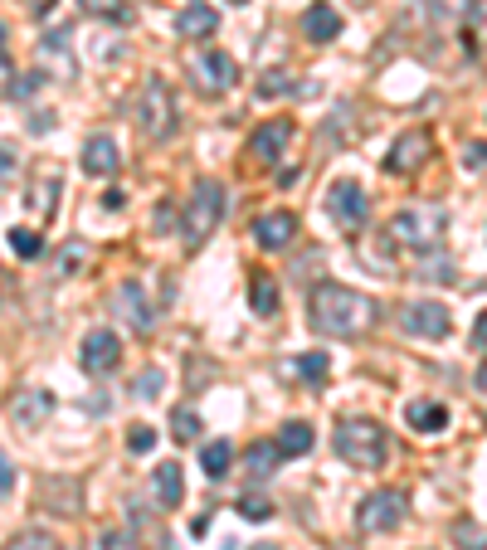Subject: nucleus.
<instances>
[{
  "mask_svg": "<svg viewBox=\"0 0 487 550\" xmlns=\"http://www.w3.org/2000/svg\"><path fill=\"white\" fill-rule=\"evenodd\" d=\"M405 424L419 429V434H439V429H449V404L439 400H410L405 404Z\"/></svg>",
  "mask_w": 487,
  "mask_h": 550,
  "instance_id": "6ab92c4d",
  "label": "nucleus"
},
{
  "mask_svg": "<svg viewBox=\"0 0 487 550\" xmlns=\"http://www.w3.org/2000/svg\"><path fill=\"white\" fill-rule=\"evenodd\" d=\"M151 492H156L161 507H176V502L186 497V473H181V463H161V468L151 473Z\"/></svg>",
  "mask_w": 487,
  "mask_h": 550,
  "instance_id": "aec40b11",
  "label": "nucleus"
},
{
  "mask_svg": "<svg viewBox=\"0 0 487 550\" xmlns=\"http://www.w3.org/2000/svg\"><path fill=\"white\" fill-rule=\"evenodd\" d=\"M288 142H293V122H288V117H273V122L254 127V137H249V156H254L259 166H278L283 151H288Z\"/></svg>",
  "mask_w": 487,
  "mask_h": 550,
  "instance_id": "ddd939ff",
  "label": "nucleus"
},
{
  "mask_svg": "<svg viewBox=\"0 0 487 550\" xmlns=\"http://www.w3.org/2000/svg\"><path fill=\"white\" fill-rule=\"evenodd\" d=\"M434 156V137L424 132V127H414V132H405L395 147H390V156H385V171L390 176H414L424 161Z\"/></svg>",
  "mask_w": 487,
  "mask_h": 550,
  "instance_id": "9b49d317",
  "label": "nucleus"
},
{
  "mask_svg": "<svg viewBox=\"0 0 487 550\" xmlns=\"http://www.w3.org/2000/svg\"><path fill=\"white\" fill-rule=\"evenodd\" d=\"M263 550H273V546H263Z\"/></svg>",
  "mask_w": 487,
  "mask_h": 550,
  "instance_id": "3c124183",
  "label": "nucleus"
},
{
  "mask_svg": "<svg viewBox=\"0 0 487 550\" xmlns=\"http://www.w3.org/2000/svg\"><path fill=\"white\" fill-rule=\"evenodd\" d=\"M161 385H166V375H161V370H142V380L132 385V395H142V400H156V395H161Z\"/></svg>",
  "mask_w": 487,
  "mask_h": 550,
  "instance_id": "4c0bfd02",
  "label": "nucleus"
},
{
  "mask_svg": "<svg viewBox=\"0 0 487 550\" xmlns=\"http://www.w3.org/2000/svg\"><path fill=\"white\" fill-rule=\"evenodd\" d=\"M190 78H195L200 93L220 98V93H229L239 83V64L229 59L225 49H200V54H190Z\"/></svg>",
  "mask_w": 487,
  "mask_h": 550,
  "instance_id": "0eeeda50",
  "label": "nucleus"
},
{
  "mask_svg": "<svg viewBox=\"0 0 487 550\" xmlns=\"http://www.w3.org/2000/svg\"><path fill=\"white\" fill-rule=\"evenodd\" d=\"M200 429H205V424H200V414H195L190 404L171 409V439H176V443H195V439H200Z\"/></svg>",
  "mask_w": 487,
  "mask_h": 550,
  "instance_id": "c756f323",
  "label": "nucleus"
},
{
  "mask_svg": "<svg viewBox=\"0 0 487 550\" xmlns=\"http://www.w3.org/2000/svg\"><path fill=\"white\" fill-rule=\"evenodd\" d=\"M225 220V185L220 181H195L186 210H181V234H186V249H200Z\"/></svg>",
  "mask_w": 487,
  "mask_h": 550,
  "instance_id": "39448f33",
  "label": "nucleus"
},
{
  "mask_svg": "<svg viewBox=\"0 0 487 550\" xmlns=\"http://www.w3.org/2000/svg\"><path fill=\"white\" fill-rule=\"evenodd\" d=\"M468 25H473V35L487 39V0H468V15H463Z\"/></svg>",
  "mask_w": 487,
  "mask_h": 550,
  "instance_id": "ea45409f",
  "label": "nucleus"
},
{
  "mask_svg": "<svg viewBox=\"0 0 487 550\" xmlns=\"http://www.w3.org/2000/svg\"><path fill=\"white\" fill-rule=\"evenodd\" d=\"M468 15V0H434V25H458Z\"/></svg>",
  "mask_w": 487,
  "mask_h": 550,
  "instance_id": "c9c22d12",
  "label": "nucleus"
},
{
  "mask_svg": "<svg viewBox=\"0 0 487 550\" xmlns=\"http://www.w3.org/2000/svg\"><path fill=\"white\" fill-rule=\"evenodd\" d=\"M327 215L341 224V229H361V224L371 220V195L361 190L356 181H337L332 190H327Z\"/></svg>",
  "mask_w": 487,
  "mask_h": 550,
  "instance_id": "6e6552de",
  "label": "nucleus"
},
{
  "mask_svg": "<svg viewBox=\"0 0 487 550\" xmlns=\"http://www.w3.org/2000/svg\"><path fill=\"white\" fill-rule=\"evenodd\" d=\"M453 317L444 302H405L400 307V331H410V336H424V341H439V336H449Z\"/></svg>",
  "mask_w": 487,
  "mask_h": 550,
  "instance_id": "1a4fd4ad",
  "label": "nucleus"
},
{
  "mask_svg": "<svg viewBox=\"0 0 487 550\" xmlns=\"http://www.w3.org/2000/svg\"><path fill=\"white\" fill-rule=\"evenodd\" d=\"M254 93H259V98H283V93H293V78L283 74V69H273V74H263L259 83H254Z\"/></svg>",
  "mask_w": 487,
  "mask_h": 550,
  "instance_id": "2f4dec72",
  "label": "nucleus"
},
{
  "mask_svg": "<svg viewBox=\"0 0 487 550\" xmlns=\"http://www.w3.org/2000/svg\"><path fill=\"white\" fill-rule=\"evenodd\" d=\"M83 171H88L93 181H113L117 171H122V156H117L113 137H88V142H83Z\"/></svg>",
  "mask_w": 487,
  "mask_h": 550,
  "instance_id": "dca6fc26",
  "label": "nucleus"
},
{
  "mask_svg": "<svg viewBox=\"0 0 487 550\" xmlns=\"http://www.w3.org/2000/svg\"><path fill=\"white\" fill-rule=\"evenodd\" d=\"M220 30V15H215V5H200V0H190L186 10H176V35L181 39H205Z\"/></svg>",
  "mask_w": 487,
  "mask_h": 550,
  "instance_id": "a211bd4d",
  "label": "nucleus"
},
{
  "mask_svg": "<svg viewBox=\"0 0 487 550\" xmlns=\"http://www.w3.org/2000/svg\"><path fill=\"white\" fill-rule=\"evenodd\" d=\"M337 35H341V15L327 5V0H317V5L302 10V39H312V44H332Z\"/></svg>",
  "mask_w": 487,
  "mask_h": 550,
  "instance_id": "f3484780",
  "label": "nucleus"
},
{
  "mask_svg": "<svg viewBox=\"0 0 487 550\" xmlns=\"http://www.w3.org/2000/svg\"><path fill=\"white\" fill-rule=\"evenodd\" d=\"M54 195H64V176H59V171L35 176V185H30V210H35L39 220H49V215H54Z\"/></svg>",
  "mask_w": 487,
  "mask_h": 550,
  "instance_id": "412c9836",
  "label": "nucleus"
},
{
  "mask_svg": "<svg viewBox=\"0 0 487 550\" xmlns=\"http://www.w3.org/2000/svg\"><path fill=\"white\" fill-rule=\"evenodd\" d=\"M0 44H5V25H0Z\"/></svg>",
  "mask_w": 487,
  "mask_h": 550,
  "instance_id": "8fccbe9b",
  "label": "nucleus"
},
{
  "mask_svg": "<svg viewBox=\"0 0 487 550\" xmlns=\"http://www.w3.org/2000/svg\"><path fill=\"white\" fill-rule=\"evenodd\" d=\"M229 463H234V443H229V439H215V443H205V448H200V468H205L210 482H220V477L229 473Z\"/></svg>",
  "mask_w": 487,
  "mask_h": 550,
  "instance_id": "5701e85b",
  "label": "nucleus"
},
{
  "mask_svg": "<svg viewBox=\"0 0 487 550\" xmlns=\"http://www.w3.org/2000/svg\"><path fill=\"white\" fill-rule=\"evenodd\" d=\"M127 448H132V453H151V448H156V429H151V424L127 429Z\"/></svg>",
  "mask_w": 487,
  "mask_h": 550,
  "instance_id": "58836bf2",
  "label": "nucleus"
},
{
  "mask_svg": "<svg viewBox=\"0 0 487 550\" xmlns=\"http://www.w3.org/2000/svg\"><path fill=\"white\" fill-rule=\"evenodd\" d=\"M78 361H83L88 375H113L117 361H122V341H117V331H108V327L88 331L83 346H78Z\"/></svg>",
  "mask_w": 487,
  "mask_h": 550,
  "instance_id": "9d476101",
  "label": "nucleus"
},
{
  "mask_svg": "<svg viewBox=\"0 0 487 550\" xmlns=\"http://www.w3.org/2000/svg\"><path fill=\"white\" fill-rule=\"evenodd\" d=\"M25 5H30V15H44V10H49L54 0H25Z\"/></svg>",
  "mask_w": 487,
  "mask_h": 550,
  "instance_id": "de8ad7c7",
  "label": "nucleus"
},
{
  "mask_svg": "<svg viewBox=\"0 0 487 550\" xmlns=\"http://www.w3.org/2000/svg\"><path fill=\"white\" fill-rule=\"evenodd\" d=\"M473 341H478V346H487V312L478 317V327H473Z\"/></svg>",
  "mask_w": 487,
  "mask_h": 550,
  "instance_id": "a18cd8bd",
  "label": "nucleus"
},
{
  "mask_svg": "<svg viewBox=\"0 0 487 550\" xmlns=\"http://www.w3.org/2000/svg\"><path fill=\"white\" fill-rule=\"evenodd\" d=\"M312 443H317V434H312L307 419H288V424L278 429V448H283V458H302V453H312Z\"/></svg>",
  "mask_w": 487,
  "mask_h": 550,
  "instance_id": "4be33fe9",
  "label": "nucleus"
},
{
  "mask_svg": "<svg viewBox=\"0 0 487 550\" xmlns=\"http://www.w3.org/2000/svg\"><path fill=\"white\" fill-rule=\"evenodd\" d=\"M337 453H341V463L375 473V468H385V458H390V439H385V429H380L375 419H341Z\"/></svg>",
  "mask_w": 487,
  "mask_h": 550,
  "instance_id": "20e7f679",
  "label": "nucleus"
},
{
  "mask_svg": "<svg viewBox=\"0 0 487 550\" xmlns=\"http://www.w3.org/2000/svg\"><path fill=\"white\" fill-rule=\"evenodd\" d=\"M10 550H64L54 536H44V531H20L15 541H10Z\"/></svg>",
  "mask_w": 487,
  "mask_h": 550,
  "instance_id": "f704fd0d",
  "label": "nucleus"
},
{
  "mask_svg": "<svg viewBox=\"0 0 487 550\" xmlns=\"http://www.w3.org/2000/svg\"><path fill=\"white\" fill-rule=\"evenodd\" d=\"M113 307H117V317L137 331V336H147V331L156 327V312H151V302H147V293H142V283H137V278H127V283L117 288Z\"/></svg>",
  "mask_w": 487,
  "mask_h": 550,
  "instance_id": "4468645a",
  "label": "nucleus"
},
{
  "mask_svg": "<svg viewBox=\"0 0 487 550\" xmlns=\"http://www.w3.org/2000/svg\"><path fill=\"white\" fill-rule=\"evenodd\" d=\"M414 273H419V278H429V283H453V258L439 254V249H424L419 263H414Z\"/></svg>",
  "mask_w": 487,
  "mask_h": 550,
  "instance_id": "bb28decb",
  "label": "nucleus"
},
{
  "mask_svg": "<svg viewBox=\"0 0 487 550\" xmlns=\"http://www.w3.org/2000/svg\"><path fill=\"white\" fill-rule=\"evenodd\" d=\"M10 176H15V151L0 147V181H10Z\"/></svg>",
  "mask_w": 487,
  "mask_h": 550,
  "instance_id": "c03bdc74",
  "label": "nucleus"
},
{
  "mask_svg": "<svg viewBox=\"0 0 487 550\" xmlns=\"http://www.w3.org/2000/svg\"><path fill=\"white\" fill-rule=\"evenodd\" d=\"M410 512V497L400 492V487H380L371 497H361V507H356V531L361 536H380V531H395L400 521Z\"/></svg>",
  "mask_w": 487,
  "mask_h": 550,
  "instance_id": "423d86ee",
  "label": "nucleus"
},
{
  "mask_svg": "<svg viewBox=\"0 0 487 550\" xmlns=\"http://www.w3.org/2000/svg\"><path fill=\"white\" fill-rule=\"evenodd\" d=\"M137 132L147 137V142H166L171 132H176V122H181V103H176V93H171V83L161 74H151L142 83V93H137Z\"/></svg>",
  "mask_w": 487,
  "mask_h": 550,
  "instance_id": "7ed1b4c3",
  "label": "nucleus"
},
{
  "mask_svg": "<svg viewBox=\"0 0 487 550\" xmlns=\"http://www.w3.org/2000/svg\"><path fill=\"white\" fill-rule=\"evenodd\" d=\"M5 78H10V59H5V54H0V93H5V88H10V83H5Z\"/></svg>",
  "mask_w": 487,
  "mask_h": 550,
  "instance_id": "49530a36",
  "label": "nucleus"
},
{
  "mask_svg": "<svg viewBox=\"0 0 487 550\" xmlns=\"http://www.w3.org/2000/svg\"><path fill=\"white\" fill-rule=\"evenodd\" d=\"M93 550H142V541H137V536H127V531H98Z\"/></svg>",
  "mask_w": 487,
  "mask_h": 550,
  "instance_id": "72a5a7b5",
  "label": "nucleus"
},
{
  "mask_svg": "<svg viewBox=\"0 0 487 550\" xmlns=\"http://www.w3.org/2000/svg\"><path fill=\"white\" fill-rule=\"evenodd\" d=\"M278 463H283V448H278V443H254V448H249V477H254V482H268V477L278 473Z\"/></svg>",
  "mask_w": 487,
  "mask_h": 550,
  "instance_id": "b1692460",
  "label": "nucleus"
},
{
  "mask_svg": "<svg viewBox=\"0 0 487 550\" xmlns=\"http://www.w3.org/2000/svg\"><path fill=\"white\" fill-rule=\"evenodd\" d=\"M39 83H44V74H25V83H10L5 93H10V98H30V93H35Z\"/></svg>",
  "mask_w": 487,
  "mask_h": 550,
  "instance_id": "79ce46f5",
  "label": "nucleus"
},
{
  "mask_svg": "<svg viewBox=\"0 0 487 550\" xmlns=\"http://www.w3.org/2000/svg\"><path fill=\"white\" fill-rule=\"evenodd\" d=\"M463 161H468V171H483V166H487V147H483V142H468V147H463Z\"/></svg>",
  "mask_w": 487,
  "mask_h": 550,
  "instance_id": "a19ab883",
  "label": "nucleus"
},
{
  "mask_svg": "<svg viewBox=\"0 0 487 550\" xmlns=\"http://www.w3.org/2000/svg\"><path fill=\"white\" fill-rule=\"evenodd\" d=\"M88 268V244L83 239H69L64 249H59V258H54V278H78Z\"/></svg>",
  "mask_w": 487,
  "mask_h": 550,
  "instance_id": "a878e982",
  "label": "nucleus"
},
{
  "mask_svg": "<svg viewBox=\"0 0 487 550\" xmlns=\"http://www.w3.org/2000/svg\"><path fill=\"white\" fill-rule=\"evenodd\" d=\"M449 234V210L444 205H410L390 220V244L395 249H410V254H424V249H439V239Z\"/></svg>",
  "mask_w": 487,
  "mask_h": 550,
  "instance_id": "f03ea898",
  "label": "nucleus"
},
{
  "mask_svg": "<svg viewBox=\"0 0 487 550\" xmlns=\"http://www.w3.org/2000/svg\"><path fill=\"white\" fill-rule=\"evenodd\" d=\"M49 414H54V395H49V390H39V385L15 390V400H10V419H15V429L35 434V429L49 424Z\"/></svg>",
  "mask_w": 487,
  "mask_h": 550,
  "instance_id": "f8f14e48",
  "label": "nucleus"
},
{
  "mask_svg": "<svg viewBox=\"0 0 487 550\" xmlns=\"http://www.w3.org/2000/svg\"><path fill=\"white\" fill-rule=\"evenodd\" d=\"M78 10L93 15V20H113V25H127V20H132V5H127V0H78Z\"/></svg>",
  "mask_w": 487,
  "mask_h": 550,
  "instance_id": "cd10ccee",
  "label": "nucleus"
},
{
  "mask_svg": "<svg viewBox=\"0 0 487 550\" xmlns=\"http://www.w3.org/2000/svg\"><path fill=\"white\" fill-rule=\"evenodd\" d=\"M307 307H312V331H322L332 341H356L375 327V302L346 283H317Z\"/></svg>",
  "mask_w": 487,
  "mask_h": 550,
  "instance_id": "f257e3e1",
  "label": "nucleus"
},
{
  "mask_svg": "<svg viewBox=\"0 0 487 550\" xmlns=\"http://www.w3.org/2000/svg\"><path fill=\"white\" fill-rule=\"evenodd\" d=\"M10 487H15V468H10V458L0 453V497H10Z\"/></svg>",
  "mask_w": 487,
  "mask_h": 550,
  "instance_id": "37998d69",
  "label": "nucleus"
},
{
  "mask_svg": "<svg viewBox=\"0 0 487 550\" xmlns=\"http://www.w3.org/2000/svg\"><path fill=\"white\" fill-rule=\"evenodd\" d=\"M346 550H351V546H346Z\"/></svg>",
  "mask_w": 487,
  "mask_h": 550,
  "instance_id": "603ef678",
  "label": "nucleus"
},
{
  "mask_svg": "<svg viewBox=\"0 0 487 550\" xmlns=\"http://www.w3.org/2000/svg\"><path fill=\"white\" fill-rule=\"evenodd\" d=\"M453 541H458V550H487V531L473 526V521H458L453 526Z\"/></svg>",
  "mask_w": 487,
  "mask_h": 550,
  "instance_id": "473e14b6",
  "label": "nucleus"
},
{
  "mask_svg": "<svg viewBox=\"0 0 487 550\" xmlns=\"http://www.w3.org/2000/svg\"><path fill=\"white\" fill-rule=\"evenodd\" d=\"M293 370H298L307 385H322V380L332 375V356H327V351H307V356H298V361H293Z\"/></svg>",
  "mask_w": 487,
  "mask_h": 550,
  "instance_id": "c85d7f7f",
  "label": "nucleus"
},
{
  "mask_svg": "<svg viewBox=\"0 0 487 550\" xmlns=\"http://www.w3.org/2000/svg\"><path fill=\"white\" fill-rule=\"evenodd\" d=\"M478 390H483V395H487V361H483V366H478Z\"/></svg>",
  "mask_w": 487,
  "mask_h": 550,
  "instance_id": "09e8293b",
  "label": "nucleus"
},
{
  "mask_svg": "<svg viewBox=\"0 0 487 550\" xmlns=\"http://www.w3.org/2000/svg\"><path fill=\"white\" fill-rule=\"evenodd\" d=\"M239 516H249V521H268V516H273V502L249 492V497H239Z\"/></svg>",
  "mask_w": 487,
  "mask_h": 550,
  "instance_id": "e433bc0d",
  "label": "nucleus"
},
{
  "mask_svg": "<svg viewBox=\"0 0 487 550\" xmlns=\"http://www.w3.org/2000/svg\"><path fill=\"white\" fill-rule=\"evenodd\" d=\"M298 239V215L293 210H268L254 220V244L268 249V254H278V249H288Z\"/></svg>",
  "mask_w": 487,
  "mask_h": 550,
  "instance_id": "2eb2a0df",
  "label": "nucleus"
},
{
  "mask_svg": "<svg viewBox=\"0 0 487 550\" xmlns=\"http://www.w3.org/2000/svg\"><path fill=\"white\" fill-rule=\"evenodd\" d=\"M39 249H44V239H39L35 229H20V224L10 229V254L15 258H39Z\"/></svg>",
  "mask_w": 487,
  "mask_h": 550,
  "instance_id": "7c9ffc66",
  "label": "nucleus"
},
{
  "mask_svg": "<svg viewBox=\"0 0 487 550\" xmlns=\"http://www.w3.org/2000/svg\"><path fill=\"white\" fill-rule=\"evenodd\" d=\"M249 302H254V312H259L263 322L278 317V283H273V273H254V283H249Z\"/></svg>",
  "mask_w": 487,
  "mask_h": 550,
  "instance_id": "393cba45",
  "label": "nucleus"
}]
</instances>
